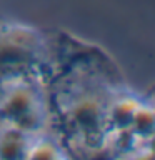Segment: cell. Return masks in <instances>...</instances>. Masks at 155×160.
Listing matches in <instances>:
<instances>
[{
    "mask_svg": "<svg viewBox=\"0 0 155 160\" xmlns=\"http://www.w3.org/2000/svg\"><path fill=\"white\" fill-rule=\"evenodd\" d=\"M52 123L47 82L40 77L0 80V125L28 135L48 130Z\"/></svg>",
    "mask_w": 155,
    "mask_h": 160,
    "instance_id": "obj_1",
    "label": "cell"
},
{
    "mask_svg": "<svg viewBox=\"0 0 155 160\" xmlns=\"http://www.w3.org/2000/svg\"><path fill=\"white\" fill-rule=\"evenodd\" d=\"M48 42L25 23L0 20V80L40 77L47 80Z\"/></svg>",
    "mask_w": 155,
    "mask_h": 160,
    "instance_id": "obj_2",
    "label": "cell"
},
{
    "mask_svg": "<svg viewBox=\"0 0 155 160\" xmlns=\"http://www.w3.org/2000/svg\"><path fill=\"white\" fill-rule=\"evenodd\" d=\"M138 105L135 100L127 97H112L107 105V127L108 132H118V130H128L133 122L135 112Z\"/></svg>",
    "mask_w": 155,
    "mask_h": 160,
    "instance_id": "obj_3",
    "label": "cell"
},
{
    "mask_svg": "<svg viewBox=\"0 0 155 160\" xmlns=\"http://www.w3.org/2000/svg\"><path fill=\"white\" fill-rule=\"evenodd\" d=\"M68 157L67 147L62 138L45 130L30 138L27 158H63Z\"/></svg>",
    "mask_w": 155,
    "mask_h": 160,
    "instance_id": "obj_4",
    "label": "cell"
},
{
    "mask_svg": "<svg viewBox=\"0 0 155 160\" xmlns=\"http://www.w3.org/2000/svg\"><path fill=\"white\" fill-rule=\"evenodd\" d=\"M30 138L18 128L0 125V158H27Z\"/></svg>",
    "mask_w": 155,
    "mask_h": 160,
    "instance_id": "obj_5",
    "label": "cell"
},
{
    "mask_svg": "<svg viewBox=\"0 0 155 160\" xmlns=\"http://www.w3.org/2000/svg\"><path fill=\"white\" fill-rule=\"evenodd\" d=\"M132 133L140 142H147L155 135V112L152 105H138L133 122L130 125Z\"/></svg>",
    "mask_w": 155,
    "mask_h": 160,
    "instance_id": "obj_6",
    "label": "cell"
},
{
    "mask_svg": "<svg viewBox=\"0 0 155 160\" xmlns=\"http://www.w3.org/2000/svg\"><path fill=\"white\" fill-rule=\"evenodd\" d=\"M145 145H147V148H148V152L150 153H152L153 155V157H155V135H153V137L152 138H148L147 140V142H143Z\"/></svg>",
    "mask_w": 155,
    "mask_h": 160,
    "instance_id": "obj_7",
    "label": "cell"
},
{
    "mask_svg": "<svg viewBox=\"0 0 155 160\" xmlns=\"http://www.w3.org/2000/svg\"><path fill=\"white\" fill-rule=\"evenodd\" d=\"M152 107H153V112H155V103H153V105H152Z\"/></svg>",
    "mask_w": 155,
    "mask_h": 160,
    "instance_id": "obj_8",
    "label": "cell"
}]
</instances>
